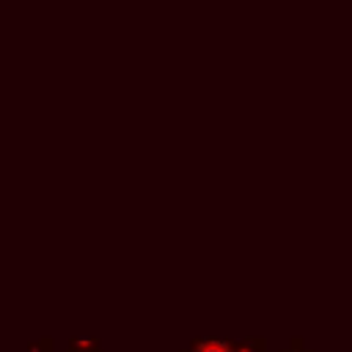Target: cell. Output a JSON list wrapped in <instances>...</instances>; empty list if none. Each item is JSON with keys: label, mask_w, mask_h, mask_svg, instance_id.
Wrapping results in <instances>:
<instances>
[{"label": "cell", "mask_w": 352, "mask_h": 352, "mask_svg": "<svg viewBox=\"0 0 352 352\" xmlns=\"http://www.w3.org/2000/svg\"><path fill=\"white\" fill-rule=\"evenodd\" d=\"M182 352H234V344H231V338L204 336V338H192V344L184 346Z\"/></svg>", "instance_id": "cell-1"}, {"label": "cell", "mask_w": 352, "mask_h": 352, "mask_svg": "<svg viewBox=\"0 0 352 352\" xmlns=\"http://www.w3.org/2000/svg\"><path fill=\"white\" fill-rule=\"evenodd\" d=\"M234 352H264L267 341L261 336H245V338H234Z\"/></svg>", "instance_id": "cell-3"}, {"label": "cell", "mask_w": 352, "mask_h": 352, "mask_svg": "<svg viewBox=\"0 0 352 352\" xmlns=\"http://www.w3.org/2000/svg\"><path fill=\"white\" fill-rule=\"evenodd\" d=\"M28 352H52V338L50 336H41L36 341L28 344Z\"/></svg>", "instance_id": "cell-4"}, {"label": "cell", "mask_w": 352, "mask_h": 352, "mask_svg": "<svg viewBox=\"0 0 352 352\" xmlns=\"http://www.w3.org/2000/svg\"><path fill=\"white\" fill-rule=\"evenodd\" d=\"M66 352H102V341L94 336H74L69 338Z\"/></svg>", "instance_id": "cell-2"}]
</instances>
